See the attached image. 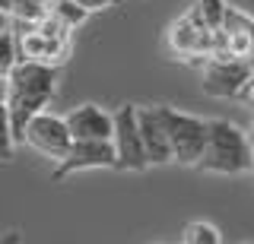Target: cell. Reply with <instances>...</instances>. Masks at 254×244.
Segmentation results:
<instances>
[{"label":"cell","mask_w":254,"mask_h":244,"mask_svg":"<svg viewBox=\"0 0 254 244\" xmlns=\"http://www.w3.org/2000/svg\"><path fill=\"white\" fill-rule=\"evenodd\" d=\"M254 76L251 60L245 57H229V54H213L200 64V89L210 98H238L245 92L248 80Z\"/></svg>","instance_id":"277c9868"},{"label":"cell","mask_w":254,"mask_h":244,"mask_svg":"<svg viewBox=\"0 0 254 244\" xmlns=\"http://www.w3.org/2000/svg\"><path fill=\"white\" fill-rule=\"evenodd\" d=\"M222 32L229 35H251L254 38V16L245 10H238V6H226V16H222Z\"/></svg>","instance_id":"4fadbf2b"},{"label":"cell","mask_w":254,"mask_h":244,"mask_svg":"<svg viewBox=\"0 0 254 244\" xmlns=\"http://www.w3.org/2000/svg\"><path fill=\"white\" fill-rule=\"evenodd\" d=\"M248 143H251V149H254V124L248 127Z\"/></svg>","instance_id":"603a6c76"},{"label":"cell","mask_w":254,"mask_h":244,"mask_svg":"<svg viewBox=\"0 0 254 244\" xmlns=\"http://www.w3.org/2000/svg\"><path fill=\"white\" fill-rule=\"evenodd\" d=\"M51 16L73 32V29H79L89 19V10H86L83 3H76V0H51Z\"/></svg>","instance_id":"7c38bea8"},{"label":"cell","mask_w":254,"mask_h":244,"mask_svg":"<svg viewBox=\"0 0 254 244\" xmlns=\"http://www.w3.org/2000/svg\"><path fill=\"white\" fill-rule=\"evenodd\" d=\"M200 171H213V175H245L251 171V143L248 133L238 130L226 117H213L210 133H206V149L203 159L197 165Z\"/></svg>","instance_id":"7a4b0ae2"},{"label":"cell","mask_w":254,"mask_h":244,"mask_svg":"<svg viewBox=\"0 0 254 244\" xmlns=\"http://www.w3.org/2000/svg\"><path fill=\"white\" fill-rule=\"evenodd\" d=\"M197 13H200V19L206 22L210 29H219L222 26V16H226V0H197Z\"/></svg>","instance_id":"e0dca14e"},{"label":"cell","mask_w":254,"mask_h":244,"mask_svg":"<svg viewBox=\"0 0 254 244\" xmlns=\"http://www.w3.org/2000/svg\"><path fill=\"white\" fill-rule=\"evenodd\" d=\"M10 6H13V0H0V10L3 13H10Z\"/></svg>","instance_id":"7402d4cb"},{"label":"cell","mask_w":254,"mask_h":244,"mask_svg":"<svg viewBox=\"0 0 254 244\" xmlns=\"http://www.w3.org/2000/svg\"><path fill=\"white\" fill-rule=\"evenodd\" d=\"M115 168L118 171H146L149 159L143 149V137H140V124H137V105H121L115 108Z\"/></svg>","instance_id":"5b68a950"},{"label":"cell","mask_w":254,"mask_h":244,"mask_svg":"<svg viewBox=\"0 0 254 244\" xmlns=\"http://www.w3.org/2000/svg\"><path fill=\"white\" fill-rule=\"evenodd\" d=\"M58 67L54 64H38V60H19L13 67V73L6 76V89H3V101L6 111H10L13 121V137L16 146H22V137H26V127L35 114H42L51 98L58 96Z\"/></svg>","instance_id":"6da1fadb"},{"label":"cell","mask_w":254,"mask_h":244,"mask_svg":"<svg viewBox=\"0 0 254 244\" xmlns=\"http://www.w3.org/2000/svg\"><path fill=\"white\" fill-rule=\"evenodd\" d=\"M92 168H115V143L111 140H73L70 152L54 162L51 181H67L70 175Z\"/></svg>","instance_id":"52a82bcc"},{"label":"cell","mask_w":254,"mask_h":244,"mask_svg":"<svg viewBox=\"0 0 254 244\" xmlns=\"http://www.w3.org/2000/svg\"><path fill=\"white\" fill-rule=\"evenodd\" d=\"M3 89H6V83H3V80H0V101H3Z\"/></svg>","instance_id":"cb8c5ba5"},{"label":"cell","mask_w":254,"mask_h":244,"mask_svg":"<svg viewBox=\"0 0 254 244\" xmlns=\"http://www.w3.org/2000/svg\"><path fill=\"white\" fill-rule=\"evenodd\" d=\"M165 114V127H169V140H172V162L197 168L206 149V133H210V121L188 111H178L172 105H162Z\"/></svg>","instance_id":"3957f363"},{"label":"cell","mask_w":254,"mask_h":244,"mask_svg":"<svg viewBox=\"0 0 254 244\" xmlns=\"http://www.w3.org/2000/svg\"><path fill=\"white\" fill-rule=\"evenodd\" d=\"M6 29H10V13L0 10V32H6Z\"/></svg>","instance_id":"44dd1931"},{"label":"cell","mask_w":254,"mask_h":244,"mask_svg":"<svg viewBox=\"0 0 254 244\" xmlns=\"http://www.w3.org/2000/svg\"><path fill=\"white\" fill-rule=\"evenodd\" d=\"M181 244H222V235L210 222H188L181 232Z\"/></svg>","instance_id":"5bb4252c"},{"label":"cell","mask_w":254,"mask_h":244,"mask_svg":"<svg viewBox=\"0 0 254 244\" xmlns=\"http://www.w3.org/2000/svg\"><path fill=\"white\" fill-rule=\"evenodd\" d=\"M16 35V48H19V60H38V64H64L70 54V45L54 42L38 32V26H10Z\"/></svg>","instance_id":"9c48e42d"},{"label":"cell","mask_w":254,"mask_h":244,"mask_svg":"<svg viewBox=\"0 0 254 244\" xmlns=\"http://www.w3.org/2000/svg\"><path fill=\"white\" fill-rule=\"evenodd\" d=\"M16 149V137H13V121L6 111V101H0V162H10Z\"/></svg>","instance_id":"2e32d148"},{"label":"cell","mask_w":254,"mask_h":244,"mask_svg":"<svg viewBox=\"0 0 254 244\" xmlns=\"http://www.w3.org/2000/svg\"><path fill=\"white\" fill-rule=\"evenodd\" d=\"M137 124L149 165L172 162V140H169V127H165L162 105H137Z\"/></svg>","instance_id":"ba28073f"},{"label":"cell","mask_w":254,"mask_h":244,"mask_svg":"<svg viewBox=\"0 0 254 244\" xmlns=\"http://www.w3.org/2000/svg\"><path fill=\"white\" fill-rule=\"evenodd\" d=\"M64 121H67L73 140H111V133H115V114H108L105 108L92 105V101L70 108Z\"/></svg>","instance_id":"30bf717a"},{"label":"cell","mask_w":254,"mask_h":244,"mask_svg":"<svg viewBox=\"0 0 254 244\" xmlns=\"http://www.w3.org/2000/svg\"><path fill=\"white\" fill-rule=\"evenodd\" d=\"M242 98H245V101H248V105L254 108V76H251V80H248V86H245V92H242Z\"/></svg>","instance_id":"ffe728a7"},{"label":"cell","mask_w":254,"mask_h":244,"mask_svg":"<svg viewBox=\"0 0 254 244\" xmlns=\"http://www.w3.org/2000/svg\"><path fill=\"white\" fill-rule=\"evenodd\" d=\"M0 244H22V232H16V228L3 232V235H0Z\"/></svg>","instance_id":"d6986e66"},{"label":"cell","mask_w":254,"mask_h":244,"mask_svg":"<svg viewBox=\"0 0 254 244\" xmlns=\"http://www.w3.org/2000/svg\"><path fill=\"white\" fill-rule=\"evenodd\" d=\"M251 175H254V149H251Z\"/></svg>","instance_id":"d4e9b609"},{"label":"cell","mask_w":254,"mask_h":244,"mask_svg":"<svg viewBox=\"0 0 254 244\" xmlns=\"http://www.w3.org/2000/svg\"><path fill=\"white\" fill-rule=\"evenodd\" d=\"M248 60H251V67H254V51H251V57H248Z\"/></svg>","instance_id":"484cf974"},{"label":"cell","mask_w":254,"mask_h":244,"mask_svg":"<svg viewBox=\"0 0 254 244\" xmlns=\"http://www.w3.org/2000/svg\"><path fill=\"white\" fill-rule=\"evenodd\" d=\"M22 146H32L35 152H42L45 159L61 162L64 155L70 152V146H73V133H70L67 121H64L61 114L42 111V114H35L29 121L26 137H22Z\"/></svg>","instance_id":"8992f818"},{"label":"cell","mask_w":254,"mask_h":244,"mask_svg":"<svg viewBox=\"0 0 254 244\" xmlns=\"http://www.w3.org/2000/svg\"><path fill=\"white\" fill-rule=\"evenodd\" d=\"M16 64H19V48H16L13 29H6V32H0V80H6Z\"/></svg>","instance_id":"9a60e30c"},{"label":"cell","mask_w":254,"mask_h":244,"mask_svg":"<svg viewBox=\"0 0 254 244\" xmlns=\"http://www.w3.org/2000/svg\"><path fill=\"white\" fill-rule=\"evenodd\" d=\"M45 16H51V0H13L10 26H38Z\"/></svg>","instance_id":"8fae6325"},{"label":"cell","mask_w":254,"mask_h":244,"mask_svg":"<svg viewBox=\"0 0 254 244\" xmlns=\"http://www.w3.org/2000/svg\"><path fill=\"white\" fill-rule=\"evenodd\" d=\"M76 3H83L89 13H99V10H108V6H115L118 0H76Z\"/></svg>","instance_id":"ac0fdd59"}]
</instances>
